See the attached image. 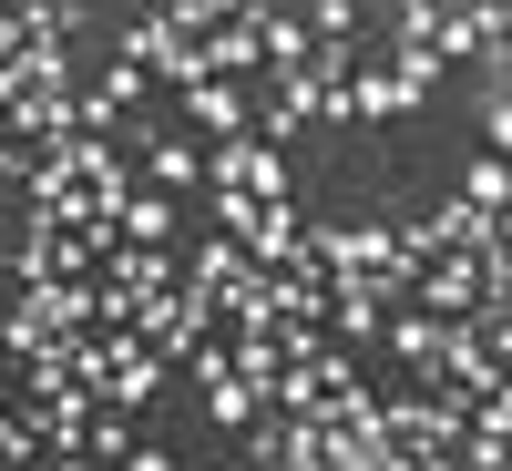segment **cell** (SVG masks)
Masks as SVG:
<instances>
[{
	"label": "cell",
	"instance_id": "obj_21",
	"mask_svg": "<svg viewBox=\"0 0 512 471\" xmlns=\"http://www.w3.org/2000/svg\"><path fill=\"white\" fill-rule=\"evenodd\" d=\"M123 471H175V461H164V451H144V441H134V461H123Z\"/></svg>",
	"mask_w": 512,
	"mask_h": 471
},
{
	"label": "cell",
	"instance_id": "obj_16",
	"mask_svg": "<svg viewBox=\"0 0 512 471\" xmlns=\"http://www.w3.org/2000/svg\"><path fill=\"white\" fill-rule=\"evenodd\" d=\"M461 195H472L482 216H502V205H512V154H482L472 175H461Z\"/></svg>",
	"mask_w": 512,
	"mask_h": 471
},
{
	"label": "cell",
	"instance_id": "obj_19",
	"mask_svg": "<svg viewBox=\"0 0 512 471\" xmlns=\"http://www.w3.org/2000/svg\"><path fill=\"white\" fill-rule=\"evenodd\" d=\"M308 31L318 41H359V0H308Z\"/></svg>",
	"mask_w": 512,
	"mask_h": 471
},
{
	"label": "cell",
	"instance_id": "obj_9",
	"mask_svg": "<svg viewBox=\"0 0 512 471\" xmlns=\"http://www.w3.org/2000/svg\"><path fill=\"white\" fill-rule=\"evenodd\" d=\"M154 390H164V359H154V349H144V338H134V349H123V359H113V379H103V410H144Z\"/></svg>",
	"mask_w": 512,
	"mask_h": 471
},
{
	"label": "cell",
	"instance_id": "obj_11",
	"mask_svg": "<svg viewBox=\"0 0 512 471\" xmlns=\"http://www.w3.org/2000/svg\"><path fill=\"white\" fill-rule=\"evenodd\" d=\"M205 297H236L246 277H256V256H246V236H216V246H195V267H185Z\"/></svg>",
	"mask_w": 512,
	"mask_h": 471
},
{
	"label": "cell",
	"instance_id": "obj_13",
	"mask_svg": "<svg viewBox=\"0 0 512 471\" xmlns=\"http://www.w3.org/2000/svg\"><path fill=\"white\" fill-rule=\"evenodd\" d=\"M205 420H216V431H256V420H267V390H256V379H216V390H205Z\"/></svg>",
	"mask_w": 512,
	"mask_h": 471
},
{
	"label": "cell",
	"instance_id": "obj_15",
	"mask_svg": "<svg viewBox=\"0 0 512 471\" xmlns=\"http://www.w3.org/2000/svg\"><path fill=\"white\" fill-rule=\"evenodd\" d=\"M390 72H400V93H410V103H431V93H441V72H451V62L431 52V41H400V62H390Z\"/></svg>",
	"mask_w": 512,
	"mask_h": 471
},
{
	"label": "cell",
	"instance_id": "obj_10",
	"mask_svg": "<svg viewBox=\"0 0 512 471\" xmlns=\"http://www.w3.org/2000/svg\"><path fill=\"white\" fill-rule=\"evenodd\" d=\"M144 185H164V195H195V185H205V154H195L185 134H154V144H144Z\"/></svg>",
	"mask_w": 512,
	"mask_h": 471
},
{
	"label": "cell",
	"instance_id": "obj_3",
	"mask_svg": "<svg viewBox=\"0 0 512 471\" xmlns=\"http://www.w3.org/2000/svg\"><path fill=\"white\" fill-rule=\"evenodd\" d=\"M246 256L267 277H318V256H308V226H297V205H256V226H246Z\"/></svg>",
	"mask_w": 512,
	"mask_h": 471
},
{
	"label": "cell",
	"instance_id": "obj_18",
	"mask_svg": "<svg viewBox=\"0 0 512 471\" xmlns=\"http://www.w3.org/2000/svg\"><path fill=\"white\" fill-rule=\"evenodd\" d=\"M236 11H246V0H175L164 21H175L185 41H205V31H216V21H236Z\"/></svg>",
	"mask_w": 512,
	"mask_h": 471
},
{
	"label": "cell",
	"instance_id": "obj_14",
	"mask_svg": "<svg viewBox=\"0 0 512 471\" xmlns=\"http://www.w3.org/2000/svg\"><path fill=\"white\" fill-rule=\"evenodd\" d=\"M349 113H359V123H390V113H410L400 72H349Z\"/></svg>",
	"mask_w": 512,
	"mask_h": 471
},
{
	"label": "cell",
	"instance_id": "obj_20",
	"mask_svg": "<svg viewBox=\"0 0 512 471\" xmlns=\"http://www.w3.org/2000/svg\"><path fill=\"white\" fill-rule=\"evenodd\" d=\"M482 134H492V154H512V93H482Z\"/></svg>",
	"mask_w": 512,
	"mask_h": 471
},
{
	"label": "cell",
	"instance_id": "obj_6",
	"mask_svg": "<svg viewBox=\"0 0 512 471\" xmlns=\"http://www.w3.org/2000/svg\"><path fill=\"white\" fill-rule=\"evenodd\" d=\"M420 308H431V318H472L482 308V256H441V267H420Z\"/></svg>",
	"mask_w": 512,
	"mask_h": 471
},
{
	"label": "cell",
	"instance_id": "obj_17",
	"mask_svg": "<svg viewBox=\"0 0 512 471\" xmlns=\"http://www.w3.org/2000/svg\"><path fill=\"white\" fill-rule=\"evenodd\" d=\"M82 451H93L103 471H123V461H134V431H123V410H93V431H82Z\"/></svg>",
	"mask_w": 512,
	"mask_h": 471
},
{
	"label": "cell",
	"instance_id": "obj_5",
	"mask_svg": "<svg viewBox=\"0 0 512 471\" xmlns=\"http://www.w3.org/2000/svg\"><path fill=\"white\" fill-rule=\"evenodd\" d=\"M379 328H390V297H379L369 277H328V338L359 349V338H379Z\"/></svg>",
	"mask_w": 512,
	"mask_h": 471
},
{
	"label": "cell",
	"instance_id": "obj_7",
	"mask_svg": "<svg viewBox=\"0 0 512 471\" xmlns=\"http://www.w3.org/2000/svg\"><path fill=\"white\" fill-rule=\"evenodd\" d=\"M185 113H195V134H256V103H246V82H195L185 93Z\"/></svg>",
	"mask_w": 512,
	"mask_h": 471
},
{
	"label": "cell",
	"instance_id": "obj_4",
	"mask_svg": "<svg viewBox=\"0 0 512 471\" xmlns=\"http://www.w3.org/2000/svg\"><path fill=\"white\" fill-rule=\"evenodd\" d=\"M103 287L134 297V308H144V297H164V287H175V246H134V236H113V246H103Z\"/></svg>",
	"mask_w": 512,
	"mask_h": 471
},
{
	"label": "cell",
	"instance_id": "obj_1",
	"mask_svg": "<svg viewBox=\"0 0 512 471\" xmlns=\"http://www.w3.org/2000/svg\"><path fill=\"white\" fill-rule=\"evenodd\" d=\"M400 246L420 256V267H441V256H482V246H492V216H482L472 195H441L420 226H400Z\"/></svg>",
	"mask_w": 512,
	"mask_h": 471
},
{
	"label": "cell",
	"instance_id": "obj_8",
	"mask_svg": "<svg viewBox=\"0 0 512 471\" xmlns=\"http://www.w3.org/2000/svg\"><path fill=\"white\" fill-rule=\"evenodd\" d=\"M390 349H400L420 379H441V359H451V318H431V308H400V318H390Z\"/></svg>",
	"mask_w": 512,
	"mask_h": 471
},
{
	"label": "cell",
	"instance_id": "obj_2",
	"mask_svg": "<svg viewBox=\"0 0 512 471\" xmlns=\"http://www.w3.org/2000/svg\"><path fill=\"white\" fill-rule=\"evenodd\" d=\"M205 175H216V185H246L256 205H287V154H277L267 134H226V144H216V164H205Z\"/></svg>",
	"mask_w": 512,
	"mask_h": 471
},
{
	"label": "cell",
	"instance_id": "obj_22",
	"mask_svg": "<svg viewBox=\"0 0 512 471\" xmlns=\"http://www.w3.org/2000/svg\"><path fill=\"white\" fill-rule=\"evenodd\" d=\"M144 11H175V0H144Z\"/></svg>",
	"mask_w": 512,
	"mask_h": 471
},
{
	"label": "cell",
	"instance_id": "obj_12",
	"mask_svg": "<svg viewBox=\"0 0 512 471\" xmlns=\"http://www.w3.org/2000/svg\"><path fill=\"white\" fill-rule=\"evenodd\" d=\"M175 205H185V195H164V185H134V195H123V226H113V236H134V246H164V236H175Z\"/></svg>",
	"mask_w": 512,
	"mask_h": 471
}]
</instances>
